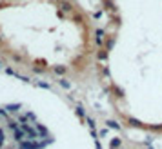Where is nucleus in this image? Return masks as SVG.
<instances>
[{"instance_id": "nucleus-1", "label": "nucleus", "mask_w": 162, "mask_h": 149, "mask_svg": "<svg viewBox=\"0 0 162 149\" xmlns=\"http://www.w3.org/2000/svg\"><path fill=\"white\" fill-rule=\"evenodd\" d=\"M60 11H62V13H73V5H71L69 2L62 0V2H60Z\"/></svg>"}, {"instance_id": "nucleus-2", "label": "nucleus", "mask_w": 162, "mask_h": 149, "mask_svg": "<svg viewBox=\"0 0 162 149\" xmlns=\"http://www.w3.org/2000/svg\"><path fill=\"white\" fill-rule=\"evenodd\" d=\"M13 138H15V142H20V144H22V142H24V138H27V137H26V133H24L22 129H18V131H15V133H13Z\"/></svg>"}, {"instance_id": "nucleus-3", "label": "nucleus", "mask_w": 162, "mask_h": 149, "mask_svg": "<svg viewBox=\"0 0 162 149\" xmlns=\"http://www.w3.org/2000/svg\"><path fill=\"white\" fill-rule=\"evenodd\" d=\"M20 107H22V104H7V106H4V109L7 113H16Z\"/></svg>"}, {"instance_id": "nucleus-4", "label": "nucleus", "mask_w": 162, "mask_h": 149, "mask_svg": "<svg viewBox=\"0 0 162 149\" xmlns=\"http://www.w3.org/2000/svg\"><path fill=\"white\" fill-rule=\"evenodd\" d=\"M106 126L108 129H115V131H120V124L117 120H106Z\"/></svg>"}, {"instance_id": "nucleus-5", "label": "nucleus", "mask_w": 162, "mask_h": 149, "mask_svg": "<svg viewBox=\"0 0 162 149\" xmlns=\"http://www.w3.org/2000/svg\"><path fill=\"white\" fill-rule=\"evenodd\" d=\"M35 129L38 131V135H40V137H46V138H49V137H47V129H46L42 124H36V122H35Z\"/></svg>"}, {"instance_id": "nucleus-6", "label": "nucleus", "mask_w": 162, "mask_h": 149, "mask_svg": "<svg viewBox=\"0 0 162 149\" xmlns=\"http://www.w3.org/2000/svg\"><path fill=\"white\" fill-rule=\"evenodd\" d=\"M120 146H122L120 138H111L109 140V149H120Z\"/></svg>"}, {"instance_id": "nucleus-7", "label": "nucleus", "mask_w": 162, "mask_h": 149, "mask_svg": "<svg viewBox=\"0 0 162 149\" xmlns=\"http://www.w3.org/2000/svg\"><path fill=\"white\" fill-rule=\"evenodd\" d=\"M128 124H131V126H135V127H142V126H144L140 120H137V118H133V117H128Z\"/></svg>"}, {"instance_id": "nucleus-8", "label": "nucleus", "mask_w": 162, "mask_h": 149, "mask_svg": "<svg viewBox=\"0 0 162 149\" xmlns=\"http://www.w3.org/2000/svg\"><path fill=\"white\" fill-rule=\"evenodd\" d=\"M75 113H77V117H78V118H84V120H86V117H88V115H86V111H84V107H82V106H78V107H77V109H75Z\"/></svg>"}, {"instance_id": "nucleus-9", "label": "nucleus", "mask_w": 162, "mask_h": 149, "mask_svg": "<svg viewBox=\"0 0 162 149\" xmlns=\"http://www.w3.org/2000/svg\"><path fill=\"white\" fill-rule=\"evenodd\" d=\"M53 71H55L57 75H64V73L67 71V67H66V66H55V67H53Z\"/></svg>"}, {"instance_id": "nucleus-10", "label": "nucleus", "mask_w": 162, "mask_h": 149, "mask_svg": "<svg viewBox=\"0 0 162 149\" xmlns=\"http://www.w3.org/2000/svg\"><path fill=\"white\" fill-rule=\"evenodd\" d=\"M7 127H9V129H11L13 133L20 129V127H18V122H15V120H9V122H7Z\"/></svg>"}, {"instance_id": "nucleus-11", "label": "nucleus", "mask_w": 162, "mask_h": 149, "mask_svg": "<svg viewBox=\"0 0 162 149\" xmlns=\"http://www.w3.org/2000/svg\"><path fill=\"white\" fill-rule=\"evenodd\" d=\"M86 122H88V126H89V129H91V131H95V126H97V124H95V120H93L91 117H86Z\"/></svg>"}, {"instance_id": "nucleus-12", "label": "nucleus", "mask_w": 162, "mask_h": 149, "mask_svg": "<svg viewBox=\"0 0 162 149\" xmlns=\"http://www.w3.org/2000/svg\"><path fill=\"white\" fill-rule=\"evenodd\" d=\"M113 46H115V38H109V40H108V44H106V51L109 53V51L113 49Z\"/></svg>"}, {"instance_id": "nucleus-13", "label": "nucleus", "mask_w": 162, "mask_h": 149, "mask_svg": "<svg viewBox=\"0 0 162 149\" xmlns=\"http://www.w3.org/2000/svg\"><path fill=\"white\" fill-rule=\"evenodd\" d=\"M58 84H60V86H62L64 89H71V84H69V82H67L66 78H62V80H58Z\"/></svg>"}, {"instance_id": "nucleus-14", "label": "nucleus", "mask_w": 162, "mask_h": 149, "mask_svg": "<svg viewBox=\"0 0 162 149\" xmlns=\"http://www.w3.org/2000/svg\"><path fill=\"white\" fill-rule=\"evenodd\" d=\"M106 58H108V51H106V49L98 51V60H106Z\"/></svg>"}, {"instance_id": "nucleus-15", "label": "nucleus", "mask_w": 162, "mask_h": 149, "mask_svg": "<svg viewBox=\"0 0 162 149\" xmlns=\"http://www.w3.org/2000/svg\"><path fill=\"white\" fill-rule=\"evenodd\" d=\"M95 35H97V38L104 40V35H106V33H104V29H97V31H95Z\"/></svg>"}, {"instance_id": "nucleus-16", "label": "nucleus", "mask_w": 162, "mask_h": 149, "mask_svg": "<svg viewBox=\"0 0 162 149\" xmlns=\"http://www.w3.org/2000/svg\"><path fill=\"white\" fill-rule=\"evenodd\" d=\"M5 73H7V75H11V76H16V78H18V76H20V75H18V73H16V71H13V69H11V67H5Z\"/></svg>"}, {"instance_id": "nucleus-17", "label": "nucleus", "mask_w": 162, "mask_h": 149, "mask_svg": "<svg viewBox=\"0 0 162 149\" xmlns=\"http://www.w3.org/2000/svg\"><path fill=\"white\" fill-rule=\"evenodd\" d=\"M36 87H44V89H49V84H47V82H36Z\"/></svg>"}, {"instance_id": "nucleus-18", "label": "nucleus", "mask_w": 162, "mask_h": 149, "mask_svg": "<svg viewBox=\"0 0 162 149\" xmlns=\"http://www.w3.org/2000/svg\"><path fill=\"white\" fill-rule=\"evenodd\" d=\"M104 4L108 5V9H115V4H113L111 0H104Z\"/></svg>"}, {"instance_id": "nucleus-19", "label": "nucleus", "mask_w": 162, "mask_h": 149, "mask_svg": "<svg viewBox=\"0 0 162 149\" xmlns=\"http://www.w3.org/2000/svg\"><path fill=\"white\" fill-rule=\"evenodd\" d=\"M4 140H5V135H4V129H0V144L4 146Z\"/></svg>"}, {"instance_id": "nucleus-20", "label": "nucleus", "mask_w": 162, "mask_h": 149, "mask_svg": "<svg viewBox=\"0 0 162 149\" xmlns=\"http://www.w3.org/2000/svg\"><path fill=\"white\" fill-rule=\"evenodd\" d=\"M73 20H75V22H82V16H80V15H73Z\"/></svg>"}, {"instance_id": "nucleus-21", "label": "nucleus", "mask_w": 162, "mask_h": 149, "mask_svg": "<svg viewBox=\"0 0 162 149\" xmlns=\"http://www.w3.org/2000/svg\"><path fill=\"white\" fill-rule=\"evenodd\" d=\"M18 122H20V124H26V122H27V117H18Z\"/></svg>"}, {"instance_id": "nucleus-22", "label": "nucleus", "mask_w": 162, "mask_h": 149, "mask_svg": "<svg viewBox=\"0 0 162 149\" xmlns=\"http://www.w3.org/2000/svg\"><path fill=\"white\" fill-rule=\"evenodd\" d=\"M35 73H44V67H33Z\"/></svg>"}, {"instance_id": "nucleus-23", "label": "nucleus", "mask_w": 162, "mask_h": 149, "mask_svg": "<svg viewBox=\"0 0 162 149\" xmlns=\"http://www.w3.org/2000/svg\"><path fill=\"white\" fill-rule=\"evenodd\" d=\"M26 117H27V118H29V120H35V113H27V115H26Z\"/></svg>"}, {"instance_id": "nucleus-24", "label": "nucleus", "mask_w": 162, "mask_h": 149, "mask_svg": "<svg viewBox=\"0 0 162 149\" xmlns=\"http://www.w3.org/2000/svg\"><path fill=\"white\" fill-rule=\"evenodd\" d=\"M95 147H97V149H102V146H100V142H98V138L95 140Z\"/></svg>"}, {"instance_id": "nucleus-25", "label": "nucleus", "mask_w": 162, "mask_h": 149, "mask_svg": "<svg viewBox=\"0 0 162 149\" xmlns=\"http://www.w3.org/2000/svg\"><path fill=\"white\" fill-rule=\"evenodd\" d=\"M93 16H95V18H100V16H102V11H97V13H95Z\"/></svg>"}, {"instance_id": "nucleus-26", "label": "nucleus", "mask_w": 162, "mask_h": 149, "mask_svg": "<svg viewBox=\"0 0 162 149\" xmlns=\"http://www.w3.org/2000/svg\"><path fill=\"white\" fill-rule=\"evenodd\" d=\"M51 2H58V0H51Z\"/></svg>"}, {"instance_id": "nucleus-27", "label": "nucleus", "mask_w": 162, "mask_h": 149, "mask_svg": "<svg viewBox=\"0 0 162 149\" xmlns=\"http://www.w3.org/2000/svg\"><path fill=\"white\" fill-rule=\"evenodd\" d=\"M0 67H2V62H0Z\"/></svg>"}, {"instance_id": "nucleus-28", "label": "nucleus", "mask_w": 162, "mask_h": 149, "mask_svg": "<svg viewBox=\"0 0 162 149\" xmlns=\"http://www.w3.org/2000/svg\"><path fill=\"white\" fill-rule=\"evenodd\" d=\"M148 149H153V147H148Z\"/></svg>"}, {"instance_id": "nucleus-29", "label": "nucleus", "mask_w": 162, "mask_h": 149, "mask_svg": "<svg viewBox=\"0 0 162 149\" xmlns=\"http://www.w3.org/2000/svg\"><path fill=\"white\" fill-rule=\"evenodd\" d=\"M0 147H2V144H0Z\"/></svg>"}]
</instances>
